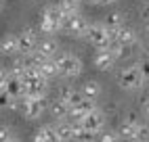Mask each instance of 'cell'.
<instances>
[{"instance_id": "1", "label": "cell", "mask_w": 149, "mask_h": 142, "mask_svg": "<svg viewBox=\"0 0 149 142\" xmlns=\"http://www.w3.org/2000/svg\"><path fill=\"white\" fill-rule=\"evenodd\" d=\"M147 82V73H143L141 65H130L118 71V84L124 90H141Z\"/></svg>"}, {"instance_id": "2", "label": "cell", "mask_w": 149, "mask_h": 142, "mask_svg": "<svg viewBox=\"0 0 149 142\" xmlns=\"http://www.w3.org/2000/svg\"><path fill=\"white\" fill-rule=\"evenodd\" d=\"M55 65H57V73L61 77H76L82 73V61L74 52H59L55 57Z\"/></svg>"}, {"instance_id": "3", "label": "cell", "mask_w": 149, "mask_h": 142, "mask_svg": "<svg viewBox=\"0 0 149 142\" xmlns=\"http://www.w3.org/2000/svg\"><path fill=\"white\" fill-rule=\"evenodd\" d=\"M86 38L95 48H107L113 42V29H107L103 23H88Z\"/></svg>"}, {"instance_id": "4", "label": "cell", "mask_w": 149, "mask_h": 142, "mask_svg": "<svg viewBox=\"0 0 149 142\" xmlns=\"http://www.w3.org/2000/svg\"><path fill=\"white\" fill-rule=\"evenodd\" d=\"M86 29H88L86 17L82 13H76V15L65 17V23L61 27V32H65L67 36H72V38H84L86 36Z\"/></svg>"}, {"instance_id": "5", "label": "cell", "mask_w": 149, "mask_h": 142, "mask_svg": "<svg viewBox=\"0 0 149 142\" xmlns=\"http://www.w3.org/2000/svg\"><path fill=\"white\" fill-rule=\"evenodd\" d=\"M48 105H51V103H48L46 96H38V98H27L25 96V105H23L21 115L25 119H38L48 109Z\"/></svg>"}, {"instance_id": "6", "label": "cell", "mask_w": 149, "mask_h": 142, "mask_svg": "<svg viewBox=\"0 0 149 142\" xmlns=\"http://www.w3.org/2000/svg\"><path fill=\"white\" fill-rule=\"evenodd\" d=\"M17 46H19V52H21L23 57H25V54L36 52V46H38V36H36L34 29H29V27L21 29V32L17 34Z\"/></svg>"}, {"instance_id": "7", "label": "cell", "mask_w": 149, "mask_h": 142, "mask_svg": "<svg viewBox=\"0 0 149 142\" xmlns=\"http://www.w3.org/2000/svg\"><path fill=\"white\" fill-rule=\"evenodd\" d=\"M78 125L84 128V130H88V132H93V134H99V132L103 130V125H105V115H103V111H101V109H93L91 113L84 115V119H82Z\"/></svg>"}, {"instance_id": "8", "label": "cell", "mask_w": 149, "mask_h": 142, "mask_svg": "<svg viewBox=\"0 0 149 142\" xmlns=\"http://www.w3.org/2000/svg\"><path fill=\"white\" fill-rule=\"evenodd\" d=\"M113 42L120 44V46H126V48H132L136 42H139V36L132 27H118L113 32Z\"/></svg>"}, {"instance_id": "9", "label": "cell", "mask_w": 149, "mask_h": 142, "mask_svg": "<svg viewBox=\"0 0 149 142\" xmlns=\"http://www.w3.org/2000/svg\"><path fill=\"white\" fill-rule=\"evenodd\" d=\"M93 63L99 71H109L113 67V57L111 52H109V48H95V52H93Z\"/></svg>"}, {"instance_id": "10", "label": "cell", "mask_w": 149, "mask_h": 142, "mask_svg": "<svg viewBox=\"0 0 149 142\" xmlns=\"http://www.w3.org/2000/svg\"><path fill=\"white\" fill-rule=\"evenodd\" d=\"M36 52L44 57V59H55L59 54V42H57V38H44L38 42L36 46Z\"/></svg>"}, {"instance_id": "11", "label": "cell", "mask_w": 149, "mask_h": 142, "mask_svg": "<svg viewBox=\"0 0 149 142\" xmlns=\"http://www.w3.org/2000/svg\"><path fill=\"white\" fill-rule=\"evenodd\" d=\"M40 17H42V19H48L53 25H57L59 32H61V27H63V23H65V15L61 13V8H59L57 4H48V6H44L42 13H40Z\"/></svg>"}, {"instance_id": "12", "label": "cell", "mask_w": 149, "mask_h": 142, "mask_svg": "<svg viewBox=\"0 0 149 142\" xmlns=\"http://www.w3.org/2000/svg\"><path fill=\"white\" fill-rule=\"evenodd\" d=\"M101 92H103V88H101V84H99L97 79H88V82H84V86L80 90V94L84 98H91V100H97L99 96H101Z\"/></svg>"}, {"instance_id": "13", "label": "cell", "mask_w": 149, "mask_h": 142, "mask_svg": "<svg viewBox=\"0 0 149 142\" xmlns=\"http://www.w3.org/2000/svg\"><path fill=\"white\" fill-rule=\"evenodd\" d=\"M55 136L59 142H69L72 140V132H74V123H67V121H59V123L53 125Z\"/></svg>"}, {"instance_id": "14", "label": "cell", "mask_w": 149, "mask_h": 142, "mask_svg": "<svg viewBox=\"0 0 149 142\" xmlns=\"http://www.w3.org/2000/svg\"><path fill=\"white\" fill-rule=\"evenodd\" d=\"M0 52L2 54H17L19 46H17V34H6L0 40Z\"/></svg>"}, {"instance_id": "15", "label": "cell", "mask_w": 149, "mask_h": 142, "mask_svg": "<svg viewBox=\"0 0 149 142\" xmlns=\"http://www.w3.org/2000/svg\"><path fill=\"white\" fill-rule=\"evenodd\" d=\"M38 71H40V75L44 79H53L57 77V65H55V59H42L40 63H38Z\"/></svg>"}, {"instance_id": "16", "label": "cell", "mask_w": 149, "mask_h": 142, "mask_svg": "<svg viewBox=\"0 0 149 142\" xmlns=\"http://www.w3.org/2000/svg\"><path fill=\"white\" fill-rule=\"evenodd\" d=\"M34 142H59L57 136H55L53 125H42V128H38L36 134H34Z\"/></svg>"}, {"instance_id": "17", "label": "cell", "mask_w": 149, "mask_h": 142, "mask_svg": "<svg viewBox=\"0 0 149 142\" xmlns=\"http://www.w3.org/2000/svg\"><path fill=\"white\" fill-rule=\"evenodd\" d=\"M57 6L61 8V13L65 17L80 13V0H57Z\"/></svg>"}, {"instance_id": "18", "label": "cell", "mask_w": 149, "mask_h": 142, "mask_svg": "<svg viewBox=\"0 0 149 142\" xmlns=\"http://www.w3.org/2000/svg\"><path fill=\"white\" fill-rule=\"evenodd\" d=\"M136 130H139V123H128V121H122L118 136L124 138V140H128V142H134V138H136Z\"/></svg>"}, {"instance_id": "19", "label": "cell", "mask_w": 149, "mask_h": 142, "mask_svg": "<svg viewBox=\"0 0 149 142\" xmlns=\"http://www.w3.org/2000/svg\"><path fill=\"white\" fill-rule=\"evenodd\" d=\"M48 107H51V113H53V117L55 119H59V121H63L65 117H67V113H69V107L63 103V100H53V103L51 105H48Z\"/></svg>"}, {"instance_id": "20", "label": "cell", "mask_w": 149, "mask_h": 142, "mask_svg": "<svg viewBox=\"0 0 149 142\" xmlns=\"http://www.w3.org/2000/svg\"><path fill=\"white\" fill-rule=\"evenodd\" d=\"M103 25H105L107 29H113V32H116L118 27H122V25H124V17H122V13H120V11L107 13V17H105Z\"/></svg>"}, {"instance_id": "21", "label": "cell", "mask_w": 149, "mask_h": 142, "mask_svg": "<svg viewBox=\"0 0 149 142\" xmlns=\"http://www.w3.org/2000/svg\"><path fill=\"white\" fill-rule=\"evenodd\" d=\"M72 140H76V142H93L95 134H93V132H88V130H84V128H80V125H74Z\"/></svg>"}, {"instance_id": "22", "label": "cell", "mask_w": 149, "mask_h": 142, "mask_svg": "<svg viewBox=\"0 0 149 142\" xmlns=\"http://www.w3.org/2000/svg\"><path fill=\"white\" fill-rule=\"evenodd\" d=\"M38 29H40V34H44L46 38H53L55 34H59V27L53 25L48 19H42V17H40V23H38Z\"/></svg>"}, {"instance_id": "23", "label": "cell", "mask_w": 149, "mask_h": 142, "mask_svg": "<svg viewBox=\"0 0 149 142\" xmlns=\"http://www.w3.org/2000/svg\"><path fill=\"white\" fill-rule=\"evenodd\" d=\"M107 48H109V52H111L113 61H118V59H124V57H128V54H130V48L120 46V44H116V42H111Z\"/></svg>"}, {"instance_id": "24", "label": "cell", "mask_w": 149, "mask_h": 142, "mask_svg": "<svg viewBox=\"0 0 149 142\" xmlns=\"http://www.w3.org/2000/svg\"><path fill=\"white\" fill-rule=\"evenodd\" d=\"M74 109L86 115V113H91L93 109H97V105H95V100H91V98H82V100H80V103H78Z\"/></svg>"}, {"instance_id": "25", "label": "cell", "mask_w": 149, "mask_h": 142, "mask_svg": "<svg viewBox=\"0 0 149 142\" xmlns=\"http://www.w3.org/2000/svg\"><path fill=\"white\" fill-rule=\"evenodd\" d=\"M82 98H84V96H82L80 92H78V90H74V92H72V94H69V96H67V100H65V105H67L69 109H74V107H76L78 103H80V100H82Z\"/></svg>"}, {"instance_id": "26", "label": "cell", "mask_w": 149, "mask_h": 142, "mask_svg": "<svg viewBox=\"0 0 149 142\" xmlns=\"http://www.w3.org/2000/svg\"><path fill=\"white\" fill-rule=\"evenodd\" d=\"M101 142H122V138L118 136V132H111V130H107L101 134Z\"/></svg>"}, {"instance_id": "27", "label": "cell", "mask_w": 149, "mask_h": 142, "mask_svg": "<svg viewBox=\"0 0 149 142\" xmlns=\"http://www.w3.org/2000/svg\"><path fill=\"white\" fill-rule=\"evenodd\" d=\"M74 90H76V88H74V86H69V84L59 86V100H63V103H65V100H67V96L72 94Z\"/></svg>"}, {"instance_id": "28", "label": "cell", "mask_w": 149, "mask_h": 142, "mask_svg": "<svg viewBox=\"0 0 149 142\" xmlns=\"http://www.w3.org/2000/svg\"><path fill=\"white\" fill-rule=\"evenodd\" d=\"M147 140H149L147 125H141V123H139V130H136V138H134V142H147Z\"/></svg>"}, {"instance_id": "29", "label": "cell", "mask_w": 149, "mask_h": 142, "mask_svg": "<svg viewBox=\"0 0 149 142\" xmlns=\"http://www.w3.org/2000/svg\"><path fill=\"white\" fill-rule=\"evenodd\" d=\"M8 138H13V130L8 125H0V142H6Z\"/></svg>"}, {"instance_id": "30", "label": "cell", "mask_w": 149, "mask_h": 142, "mask_svg": "<svg viewBox=\"0 0 149 142\" xmlns=\"http://www.w3.org/2000/svg\"><path fill=\"white\" fill-rule=\"evenodd\" d=\"M11 96H8L6 92H0V109H6V107H11Z\"/></svg>"}, {"instance_id": "31", "label": "cell", "mask_w": 149, "mask_h": 142, "mask_svg": "<svg viewBox=\"0 0 149 142\" xmlns=\"http://www.w3.org/2000/svg\"><path fill=\"white\" fill-rule=\"evenodd\" d=\"M109 2H116V0H97V4H109Z\"/></svg>"}, {"instance_id": "32", "label": "cell", "mask_w": 149, "mask_h": 142, "mask_svg": "<svg viewBox=\"0 0 149 142\" xmlns=\"http://www.w3.org/2000/svg\"><path fill=\"white\" fill-rule=\"evenodd\" d=\"M6 142H19V140H17V138H8Z\"/></svg>"}, {"instance_id": "33", "label": "cell", "mask_w": 149, "mask_h": 142, "mask_svg": "<svg viewBox=\"0 0 149 142\" xmlns=\"http://www.w3.org/2000/svg\"><path fill=\"white\" fill-rule=\"evenodd\" d=\"M2 6H4V2H2V0H0V11H2Z\"/></svg>"}, {"instance_id": "34", "label": "cell", "mask_w": 149, "mask_h": 142, "mask_svg": "<svg viewBox=\"0 0 149 142\" xmlns=\"http://www.w3.org/2000/svg\"><path fill=\"white\" fill-rule=\"evenodd\" d=\"M86 2H93V4H97V0H86Z\"/></svg>"}]
</instances>
